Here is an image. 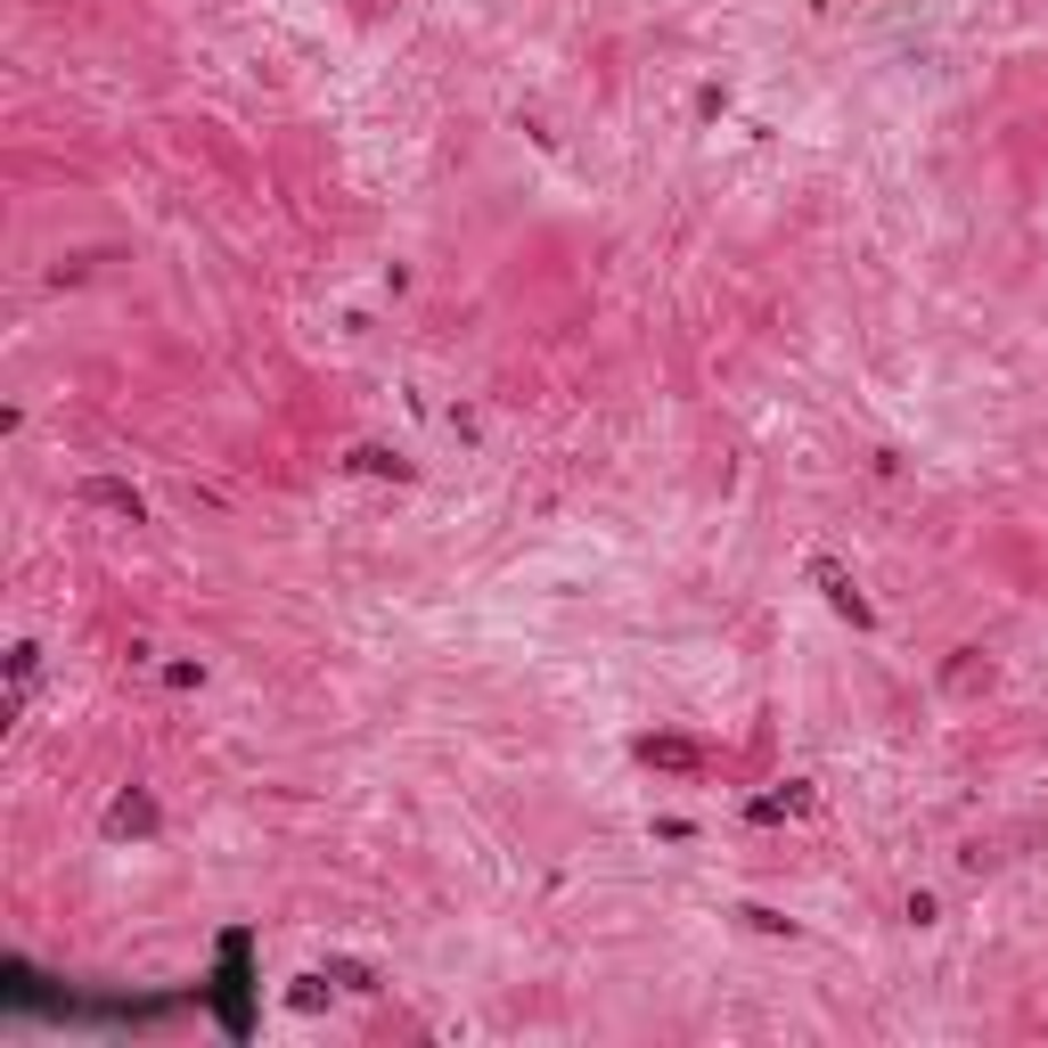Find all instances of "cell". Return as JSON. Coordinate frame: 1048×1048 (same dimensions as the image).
Segmentation results:
<instances>
[{
    "label": "cell",
    "instance_id": "cell-1",
    "mask_svg": "<svg viewBox=\"0 0 1048 1048\" xmlns=\"http://www.w3.org/2000/svg\"><path fill=\"white\" fill-rule=\"evenodd\" d=\"M811 582H820V590H828V606H835V615H844V623H861V631L876 623V606H869L861 590H852V574H844V565H835V557H811Z\"/></svg>",
    "mask_w": 1048,
    "mask_h": 1048
},
{
    "label": "cell",
    "instance_id": "cell-2",
    "mask_svg": "<svg viewBox=\"0 0 1048 1048\" xmlns=\"http://www.w3.org/2000/svg\"><path fill=\"white\" fill-rule=\"evenodd\" d=\"M74 500H82V508H115L123 524H148V500H140L132 484H115V475H91V484H82Z\"/></svg>",
    "mask_w": 1048,
    "mask_h": 1048
},
{
    "label": "cell",
    "instance_id": "cell-3",
    "mask_svg": "<svg viewBox=\"0 0 1048 1048\" xmlns=\"http://www.w3.org/2000/svg\"><path fill=\"white\" fill-rule=\"evenodd\" d=\"M164 820H156V803H148V794H115V803H107V835H132V844H148V835H156Z\"/></svg>",
    "mask_w": 1048,
    "mask_h": 1048
},
{
    "label": "cell",
    "instance_id": "cell-4",
    "mask_svg": "<svg viewBox=\"0 0 1048 1048\" xmlns=\"http://www.w3.org/2000/svg\"><path fill=\"white\" fill-rule=\"evenodd\" d=\"M639 762H647V770H672V779H688V770H705V746H697V738H639Z\"/></svg>",
    "mask_w": 1048,
    "mask_h": 1048
},
{
    "label": "cell",
    "instance_id": "cell-5",
    "mask_svg": "<svg viewBox=\"0 0 1048 1048\" xmlns=\"http://www.w3.org/2000/svg\"><path fill=\"white\" fill-rule=\"evenodd\" d=\"M794 811H811V787H803V779H787L779 794H753L746 820H753V828H779V820H794Z\"/></svg>",
    "mask_w": 1048,
    "mask_h": 1048
},
{
    "label": "cell",
    "instance_id": "cell-6",
    "mask_svg": "<svg viewBox=\"0 0 1048 1048\" xmlns=\"http://www.w3.org/2000/svg\"><path fill=\"white\" fill-rule=\"evenodd\" d=\"M345 468H352V475H410L402 459H393V451H377V443H361V451L345 459Z\"/></svg>",
    "mask_w": 1048,
    "mask_h": 1048
},
{
    "label": "cell",
    "instance_id": "cell-7",
    "mask_svg": "<svg viewBox=\"0 0 1048 1048\" xmlns=\"http://www.w3.org/2000/svg\"><path fill=\"white\" fill-rule=\"evenodd\" d=\"M33 664H41V647H33V639H17V647H9V680H17V697H25ZM17 697H9V705H17Z\"/></svg>",
    "mask_w": 1048,
    "mask_h": 1048
},
{
    "label": "cell",
    "instance_id": "cell-8",
    "mask_svg": "<svg viewBox=\"0 0 1048 1048\" xmlns=\"http://www.w3.org/2000/svg\"><path fill=\"white\" fill-rule=\"evenodd\" d=\"M320 999H328V975H304L296 992H287V1008H304V1016H311V1008H320Z\"/></svg>",
    "mask_w": 1048,
    "mask_h": 1048
},
{
    "label": "cell",
    "instance_id": "cell-9",
    "mask_svg": "<svg viewBox=\"0 0 1048 1048\" xmlns=\"http://www.w3.org/2000/svg\"><path fill=\"white\" fill-rule=\"evenodd\" d=\"M975 680H992V664H983V656H975V647H967V656H958V664H951V688H975Z\"/></svg>",
    "mask_w": 1048,
    "mask_h": 1048
}]
</instances>
